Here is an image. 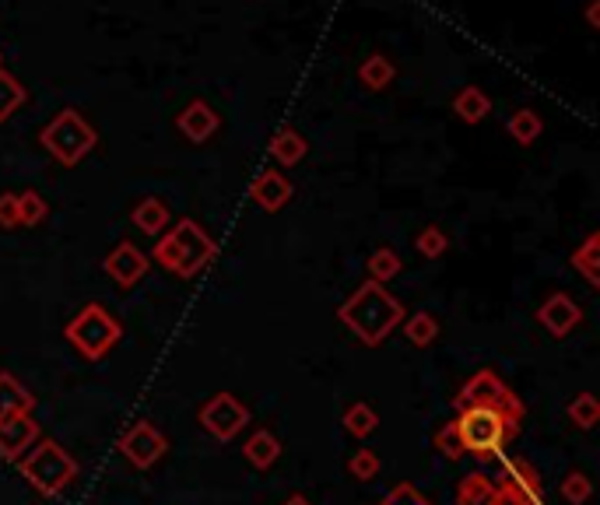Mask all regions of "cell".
I'll list each match as a JSON object with an SVG mask.
<instances>
[{
    "label": "cell",
    "instance_id": "6da1fadb",
    "mask_svg": "<svg viewBox=\"0 0 600 505\" xmlns=\"http://www.w3.org/2000/svg\"><path fill=\"white\" fill-rule=\"evenodd\" d=\"M453 407H457V418L450 421L453 432L464 446V456H474L478 463L499 460L502 449L520 435L523 400L488 369L467 379L464 390L453 397Z\"/></svg>",
    "mask_w": 600,
    "mask_h": 505
},
{
    "label": "cell",
    "instance_id": "7a4b0ae2",
    "mask_svg": "<svg viewBox=\"0 0 600 505\" xmlns=\"http://www.w3.org/2000/svg\"><path fill=\"white\" fill-rule=\"evenodd\" d=\"M337 320H341L362 344L376 348V344H383L386 337L393 334V327L404 323V306H400L383 285L365 281V285L337 309Z\"/></svg>",
    "mask_w": 600,
    "mask_h": 505
},
{
    "label": "cell",
    "instance_id": "3957f363",
    "mask_svg": "<svg viewBox=\"0 0 600 505\" xmlns=\"http://www.w3.org/2000/svg\"><path fill=\"white\" fill-rule=\"evenodd\" d=\"M215 257H218V242L193 218H179V225H172L155 246L158 264L183 281L197 278L204 267L215 264Z\"/></svg>",
    "mask_w": 600,
    "mask_h": 505
},
{
    "label": "cell",
    "instance_id": "277c9868",
    "mask_svg": "<svg viewBox=\"0 0 600 505\" xmlns=\"http://www.w3.org/2000/svg\"><path fill=\"white\" fill-rule=\"evenodd\" d=\"M18 467H22L25 481L46 498L64 495L74 484V477H78V463H74V456L67 453L57 439H39L36 446L18 460Z\"/></svg>",
    "mask_w": 600,
    "mask_h": 505
},
{
    "label": "cell",
    "instance_id": "5b68a950",
    "mask_svg": "<svg viewBox=\"0 0 600 505\" xmlns=\"http://www.w3.org/2000/svg\"><path fill=\"white\" fill-rule=\"evenodd\" d=\"M39 141H43V148L50 151L60 165L71 169V165H78L85 155H92L95 144H99V134H95V127L78 109H64V113H57L46 123Z\"/></svg>",
    "mask_w": 600,
    "mask_h": 505
},
{
    "label": "cell",
    "instance_id": "8992f818",
    "mask_svg": "<svg viewBox=\"0 0 600 505\" xmlns=\"http://www.w3.org/2000/svg\"><path fill=\"white\" fill-rule=\"evenodd\" d=\"M64 337L88 358V362H99V358H106L109 351L120 344L123 327L116 323V316L109 313L106 306L88 302V306L64 327Z\"/></svg>",
    "mask_w": 600,
    "mask_h": 505
},
{
    "label": "cell",
    "instance_id": "52a82bcc",
    "mask_svg": "<svg viewBox=\"0 0 600 505\" xmlns=\"http://www.w3.org/2000/svg\"><path fill=\"white\" fill-rule=\"evenodd\" d=\"M200 428L211 432L218 442H232L246 425H250V411L243 400H236L232 393H215L208 404L200 407Z\"/></svg>",
    "mask_w": 600,
    "mask_h": 505
},
{
    "label": "cell",
    "instance_id": "ba28073f",
    "mask_svg": "<svg viewBox=\"0 0 600 505\" xmlns=\"http://www.w3.org/2000/svg\"><path fill=\"white\" fill-rule=\"evenodd\" d=\"M541 498V474L527 460H509L502 481L495 484V505H537Z\"/></svg>",
    "mask_w": 600,
    "mask_h": 505
},
{
    "label": "cell",
    "instance_id": "9c48e42d",
    "mask_svg": "<svg viewBox=\"0 0 600 505\" xmlns=\"http://www.w3.org/2000/svg\"><path fill=\"white\" fill-rule=\"evenodd\" d=\"M116 449H120V453L127 456V460L134 463L137 470H148V467H155V463L165 456V449H169V439H165V435L158 432L151 421H137L130 432L120 435Z\"/></svg>",
    "mask_w": 600,
    "mask_h": 505
},
{
    "label": "cell",
    "instance_id": "30bf717a",
    "mask_svg": "<svg viewBox=\"0 0 600 505\" xmlns=\"http://www.w3.org/2000/svg\"><path fill=\"white\" fill-rule=\"evenodd\" d=\"M39 439H43V432H39V421L32 414H15V418L0 421V456L4 460H22Z\"/></svg>",
    "mask_w": 600,
    "mask_h": 505
},
{
    "label": "cell",
    "instance_id": "8fae6325",
    "mask_svg": "<svg viewBox=\"0 0 600 505\" xmlns=\"http://www.w3.org/2000/svg\"><path fill=\"white\" fill-rule=\"evenodd\" d=\"M537 323L548 330L551 337H569L572 330L583 323V309L572 295L555 292L551 299H544V306L537 309Z\"/></svg>",
    "mask_w": 600,
    "mask_h": 505
},
{
    "label": "cell",
    "instance_id": "7c38bea8",
    "mask_svg": "<svg viewBox=\"0 0 600 505\" xmlns=\"http://www.w3.org/2000/svg\"><path fill=\"white\" fill-rule=\"evenodd\" d=\"M144 271H148V257H144L134 242H120L106 257V274L120 288H134L137 281L144 278Z\"/></svg>",
    "mask_w": 600,
    "mask_h": 505
},
{
    "label": "cell",
    "instance_id": "4fadbf2b",
    "mask_svg": "<svg viewBox=\"0 0 600 505\" xmlns=\"http://www.w3.org/2000/svg\"><path fill=\"white\" fill-rule=\"evenodd\" d=\"M176 127H179V134H183L190 144H204V141H211V137L218 134V127H222V116H218L215 109L208 106V102L193 99L190 106L179 113Z\"/></svg>",
    "mask_w": 600,
    "mask_h": 505
},
{
    "label": "cell",
    "instance_id": "5bb4252c",
    "mask_svg": "<svg viewBox=\"0 0 600 505\" xmlns=\"http://www.w3.org/2000/svg\"><path fill=\"white\" fill-rule=\"evenodd\" d=\"M250 197H253V204H257V207H264V211L274 214V211H281L288 200H292V183H288L278 169H267V172H260V176L253 179Z\"/></svg>",
    "mask_w": 600,
    "mask_h": 505
},
{
    "label": "cell",
    "instance_id": "9a60e30c",
    "mask_svg": "<svg viewBox=\"0 0 600 505\" xmlns=\"http://www.w3.org/2000/svg\"><path fill=\"white\" fill-rule=\"evenodd\" d=\"M32 407H36V397L11 372H0V421L15 418V414H32Z\"/></svg>",
    "mask_w": 600,
    "mask_h": 505
},
{
    "label": "cell",
    "instance_id": "2e32d148",
    "mask_svg": "<svg viewBox=\"0 0 600 505\" xmlns=\"http://www.w3.org/2000/svg\"><path fill=\"white\" fill-rule=\"evenodd\" d=\"M306 137L299 134V130L292 127H281L278 134L271 137V155L278 165H285V169H292V165H299L302 158H306Z\"/></svg>",
    "mask_w": 600,
    "mask_h": 505
},
{
    "label": "cell",
    "instance_id": "e0dca14e",
    "mask_svg": "<svg viewBox=\"0 0 600 505\" xmlns=\"http://www.w3.org/2000/svg\"><path fill=\"white\" fill-rule=\"evenodd\" d=\"M130 221L137 225V232L162 235V228L169 225V207H165V200H158V197H144L141 204L130 211Z\"/></svg>",
    "mask_w": 600,
    "mask_h": 505
},
{
    "label": "cell",
    "instance_id": "ac0fdd59",
    "mask_svg": "<svg viewBox=\"0 0 600 505\" xmlns=\"http://www.w3.org/2000/svg\"><path fill=\"white\" fill-rule=\"evenodd\" d=\"M243 453L257 470H267V467H274V460L281 456V442H278V435H274V432L260 428V432H253L250 439H246Z\"/></svg>",
    "mask_w": 600,
    "mask_h": 505
},
{
    "label": "cell",
    "instance_id": "d6986e66",
    "mask_svg": "<svg viewBox=\"0 0 600 505\" xmlns=\"http://www.w3.org/2000/svg\"><path fill=\"white\" fill-rule=\"evenodd\" d=\"M572 271L583 274V281H586L590 288L600 285V235H597V232L586 235L583 246H579L576 253H572Z\"/></svg>",
    "mask_w": 600,
    "mask_h": 505
},
{
    "label": "cell",
    "instance_id": "ffe728a7",
    "mask_svg": "<svg viewBox=\"0 0 600 505\" xmlns=\"http://www.w3.org/2000/svg\"><path fill=\"white\" fill-rule=\"evenodd\" d=\"M453 113L460 116L464 123H481L488 113H492V99H488L481 88H460L457 99H453Z\"/></svg>",
    "mask_w": 600,
    "mask_h": 505
},
{
    "label": "cell",
    "instance_id": "44dd1931",
    "mask_svg": "<svg viewBox=\"0 0 600 505\" xmlns=\"http://www.w3.org/2000/svg\"><path fill=\"white\" fill-rule=\"evenodd\" d=\"M25 99H29V92H25L22 81H18L11 71H4V67H0V123L11 120V116L25 106Z\"/></svg>",
    "mask_w": 600,
    "mask_h": 505
},
{
    "label": "cell",
    "instance_id": "7402d4cb",
    "mask_svg": "<svg viewBox=\"0 0 600 505\" xmlns=\"http://www.w3.org/2000/svg\"><path fill=\"white\" fill-rule=\"evenodd\" d=\"M460 505H495V484L485 474H467L457 488Z\"/></svg>",
    "mask_w": 600,
    "mask_h": 505
},
{
    "label": "cell",
    "instance_id": "603a6c76",
    "mask_svg": "<svg viewBox=\"0 0 600 505\" xmlns=\"http://www.w3.org/2000/svg\"><path fill=\"white\" fill-rule=\"evenodd\" d=\"M541 130H544V123L534 109H516V113L509 116V134H513V141L523 144V148H530V144L541 137Z\"/></svg>",
    "mask_w": 600,
    "mask_h": 505
},
{
    "label": "cell",
    "instance_id": "cb8c5ba5",
    "mask_svg": "<svg viewBox=\"0 0 600 505\" xmlns=\"http://www.w3.org/2000/svg\"><path fill=\"white\" fill-rule=\"evenodd\" d=\"M393 74H397V71H393V64L386 57H379V53L358 67V81H362L369 92H383V88H390Z\"/></svg>",
    "mask_w": 600,
    "mask_h": 505
},
{
    "label": "cell",
    "instance_id": "d4e9b609",
    "mask_svg": "<svg viewBox=\"0 0 600 505\" xmlns=\"http://www.w3.org/2000/svg\"><path fill=\"white\" fill-rule=\"evenodd\" d=\"M344 428H348L355 439H369L379 428V414L372 411L369 404H351L348 411H344Z\"/></svg>",
    "mask_w": 600,
    "mask_h": 505
},
{
    "label": "cell",
    "instance_id": "484cf974",
    "mask_svg": "<svg viewBox=\"0 0 600 505\" xmlns=\"http://www.w3.org/2000/svg\"><path fill=\"white\" fill-rule=\"evenodd\" d=\"M365 271H369V281H376V285H383V281L397 278L400 274V257L393 253L390 246L376 249L369 260H365Z\"/></svg>",
    "mask_w": 600,
    "mask_h": 505
},
{
    "label": "cell",
    "instance_id": "4316f807",
    "mask_svg": "<svg viewBox=\"0 0 600 505\" xmlns=\"http://www.w3.org/2000/svg\"><path fill=\"white\" fill-rule=\"evenodd\" d=\"M404 337H408L415 348H429V344H436V337H439V323L432 320L429 313H415V316H408V323H404Z\"/></svg>",
    "mask_w": 600,
    "mask_h": 505
},
{
    "label": "cell",
    "instance_id": "83f0119b",
    "mask_svg": "<svg viewBox=\"0 0 600 505\" xmlns=\"http://www.w3.org/2000/svg\"><path fill=\"white\" fill-rule=\"evenodd\" d=\"M46 214H50V204H46V200L39 197L36 190L18 193V221H22V228H36V225H43Z\"/></svg>",
    "mask_w": 600,
    "mask_h": 505
},
{
    "label": "cell",
    "instance_id": "f1b7e54d",
    "mask_svg": "<svg viewBox=\"0 0 600 505\" xmlns=\"http://www.w3.org/2000/svg\"><path fill=\"white\" fill-rule=\"evenodd\" d=\"M569 421L576 428H593L600 421V404L593 393H579L576 400L569 404Z\"/></svg>",
    "mask_w": 600,
    "mask_h": 505
},
{
    "label": "cell",
    "instance_id": "f546056e",
    "mask_svg": "<svg viewBox=\"0 0 600 505\" xmlns=\"http://www.w3.org/2000/svg\"><path fill=\"white\" fill-rule=\"evenodd\" d=\"M415 246H418V253H422L425 260H439L446 253V246H450V239H446V232L439 225H429L415 239Z\"/></svg>",
    "mask_w": 600,
    "mask_h": 505
},
{
    "label": "cell",
    "instance_id": "4dcf8cb0",
    "mask_svg": "<svg viewBox=\"0 0 600 505\" xmlns=\"http://www.w3.org/2000/svg\"><path fill=\"white\" fill-rule=\"evenodd\" d=\"M376 505H436V502H432V498H425L422 491L415 488V484L404 481V484H393V488L386 491V495L379 498Z\"/></svg>",
    "mask_w": 600,
    "mask_h": 505
},
{
    "label": "cell",
    "instance_id": "1f68e13d",
    "mask_svg": "<svg viewBox=\"0 0 600 505\" xmlns=\"http://www.w3.org/2000/svg\"><path fill=\"white\" fill-rule=\"evenodd\" d=\"M590 495H593V484H590V477H586L583 470H572V474H565V481H562V498H565V502L583 505Z\"/></svg>",
    "mask_w": 600,
    "mask_h": 505
},
{
    "label": "cell",
    "instance_id": "d6a6232c",
    "mask_svg": "<svg viewBox=\"0 0 600 505\" xmlns=\"http://www.w3.org/2000/svg\"><path fill=\"white\" fill-rule=\"evenodd\" d=\"M379 467H383V463H379V456L372 453V449H358L348 460V474L355 477V481H372V477L379 474Z\"/></svg>",
    "mask_w": 600,
    "mask_h": 505
},
{
    "label": "cell",
    "instance_id": "836d02e7",
    "mask_svg": "<svg viewBox=\"0 0 600 505\" xmlns=\"http://www.w3.org/2000/svg\"><path fill=\"white\" fill-rule=\"evenodd\" d=\"M436 449L446 456V460H460V456H464V446H460L453 425H446V428H439V432H436Z\"/></svg>",
    "mask_w": 600,
    "mask_h": 505
},
{
    "label": "cell",
    "instance_id": "e575fe53",
    "mask_svg": "<svg viewBox=\"0 0 600 505\" xmlns=\"http://www.w3.org/2000/svg\"><path fill=\"white\" fill-rule=\"evenodd\" d=\"M0 228H22V221H18V193H0Z\"/></svg>",
    "mask_w": 600,
    "mask_h": 505
},
{
    "label": "cell",
    "instance_id": "d590c367",
    "mask_svg": "<svg viewBox=\"0 0 600 505\" xmlns=\"http://www.w3.org/2000/svg\"><path fill=\"white\" fill-rule=\"evenodd\" d=\"M586 22H590V29H600V0L586 4Z\"/></svg>",
    "mask_w": 600,
    "mask_h": 505
},
{
    "label": "cell",
    "instance_id": "8d00e7d4",
    "mask_svg": "<svg viewBox=\"0 0 600 505\" xmlns=\"http://www.w3.org/2000/svg\"><path fill=\"white\" fill-rule=\"evenodd\" d=\"M285 505H309V498H302V495H292V498H288Z\"/></svg>",
    "mask_w": 600,
    "mask_h": 505
},
{
    "label": "cell",
    "instance_id": "74e56055",
    "mask_svg": "<svg viewBox=\"0 0 600 505\" xmlns=\"http://www.w3.org/2000/svg\"><path fill=\"white\" fill-rule=\"evenodd\" d=\"M0 67H4V57H0Z\"/></svg>",
    "mask_w": 600,
    "mask_h": 505
}]
</instances>
